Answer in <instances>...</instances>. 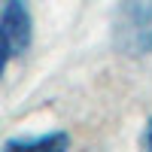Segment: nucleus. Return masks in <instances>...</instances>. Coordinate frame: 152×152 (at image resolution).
Wrapping results in <instances>:
<instances>
[{
    "label": "nucleus",
    "mask_w": 152,
    "mask_h": 152,
    "mask_svg": "<svg viewBox=\"0 0 152 152\" xmlns=\"http://www.w3.org/2000/svg\"><path fill=\"white\" fill-rule=\"evenodd\" d=\"M70 137L67 134H43V137H15L6 140V149H67Z\"/></svg>",
    "instance_id": "nucleus-3"
},
{
    "label": "nucleus",
    "mask_w": 152,
    "mask_h": 152,
    "mask_svg": "<svg viewBox=\"0 0 152 152\" xmlns=\"http://www.w3.org/2000/svg\"><path fill=\"white\" fill-rule=\"evenodd\" d=\"M113 46L134 58L152 52V0H119L113 12Z\"/></svg>",
    "instance_id": "nucleus-1"
},
{
    "label": "nucleus",
    "mask_w": 152,
    "mask_h": 152,
    "mask_svg": "<svg viewBox=\"0 0 152 152\" xmlns=\"http://www.w3.org/2000/svg\"><path fill=\"white\" fill-rule=\"evenodd\" d=\"M31 46V15L21 0L0 3V76L12 58H18Z\"/></svg>",
    "instance_id": "nucleus-2"
},
{
    "label": "nucleus",
    "mask_w": 152,
    "mask_h": 152,
    "mask_svg": "<svg viewBox=\"0 0 152 152\" xmlns=\"http://www.w3.org/2000/svg\"><path fill=\"white\" fill-rule=\"evenodd\" d=\"M143 146H146V149H152V119H149V125H146V134H143Z\"/></svg>",
    "instance_id": "nucleus-4"
}]
</instances>
